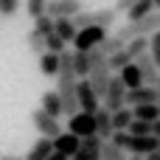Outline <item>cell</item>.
<instances>
[{"mask_svg": "<svg viewBox=\"0 0 160 160\" xmlns=\"http://www.w3.org/2000/svg\"><path fill=\"white\" fill-rule=\"evenodd\" d=\"M107 62H110V70H112V73H118L121 68H127L129 62H135V56H132L127 48H121V51H115L112 56H107Z\"/></svg>", "mask_w": 160, "mask_h": 160, "instance_id": "22", "label": "cell"}, {"mask_svg": "<svg viewBox=\"0 0 160 160\" xmlns=\"http://www.w3.org/2000/svg\"><path fill=\"white\" fill-rule=\"evenodd\" d=\"M20 11V0H0V17H14Z\"/></svg>", "mask_w": 160, "mask_h": 160, "instance_id": "32", "label": "cell"}, {"mask_svg": "<svg viewBox=\"0 0 160 160\" xmlns=\"http://www.w3.org/2000/svg\"><path fill=\"white\" fill-rule=\"evenodd\" d=\"M112 112L107 110V107H98L96 110V135L101 138V141H110L112 138Z\"/></svg>", "mask_w": 160, "mask_h": 160, "instance_id": "14", "label": "cell"}, {"mask_svg": "<svg viewBox=\"0 0 160 160\" xmlns=\"http://www.w3.org/2000/svg\"><path fill=\"white\" fill-rule=\"evenodd\" d=\"M53 31H56L68 45H73V39H76V34H79L73 17H56V20H53Z\"/></svg>", "mask_w": 160, "mask_h": 160, "instance_id": "15", "label": "cell"}, {"mask_svg": "<svg viewBox=\"0 0 160 160\" xmlns=\"http://www.w3.org/2000/svg\"><path fill=\"white\" fill-rule=\"evenodd\" d=\"M127 132H132V135H152V124L149 121H143V118H135L132 124H129V129Z\"/></svg>", "mask_w": 160, "mask_h": 160, "instance_id": "30", "label": "cell"}, {"mask_svg": "<svg viewBox=\"0 0 160 160\" xmlns=\"http://www.w3.org/2000/svg\"><path fill=\"white\" fill-rule=\"evenodd\" d=\"M110 28H101V25H87V28H79L76 39H73V51H93L104 42Z\"/></svg>", "mask_w": 160, "mask_h": 160, "instance_id": "5", "label": "cell"}, {"mask_svg": "<svg viewBox=\"0 0 160 160\" xmlns=\"http://www.w3.org/2000/svg\"><path fill=\"white\" fill-rule=\"evenodd\" d=\"M132 112H135V118H143V121H149V124H155L160 118V107L158 104H138V107H132Z\"/></svg>", "mask_w": 160, "mask_h": 160, "instance_id": "24", "label": "cell"}, {"mask_svg": "<svg viewBox=\"0 0 160 160\" xmlns=\"http://www.w3.org/2000/svg\"><path fill=\"white\" fill-rule=\"evenodd\" d=\"M79 146H82V138L73 135V132H68V129L53 138V152H59V155H65V158H73V155L79 152Z\"/></svg>", "mask_w": 160, "mask_h": 160, "instance_id": "12", "label": "cell"}, {"mask_svg": "<svg viewBox=\"0 0 160 160\" xmlns=\"http://www.w3.org/2000/svg\"><path fill=\"white\" fill-rule=\"evenodd\" d=\"M158 107H160V82H158Z\"/></svg>", "mask_w": 160, "mask_h": 160, "instance_id": "40", "label": "cell"}, {"mask_svg": "<svg viewBox=\"0 0 160 160\" xmlns=\"http://www.w3.org/2000/svg\"><path fill=\"white\" fill-rule=\"evenodd\" d=\"M90 84H93V90L104 98V93H107V84H110V79H112V70H110V62H107V56L98 51V48H93L90 51Z\"/></svg>", "mask_w": 160, "mask_h": 160, "instance_id": "2", "label": "cell"}, {"mask_svg": "<svg viewBox=\"0 0 160 160\" xmlns=\"http://www.w3.org/2000/svg\"><path fill=\"white\" fill-rule=\"evenodd\" d=\"M132 160H146V158L143 155H132Z\"/></svg>", "mask_w": 160, "mask_h": 160, "instance_id": "39", "label": "cell"}, {"mask_svg": "<svg viewBox=\"0 0 160 160\" xmlns=\"http://www.w3.org/2000/svg\"><path fill=\"white\" fill-rule=\"evenodd\" d=\"M124 45H127V42H124V39H121L118 34H112V37L107 34V37H104V42L98 45V51H101L104 56H112V53H115V51H121Z\"/></svg>", "mask_w": 160, "mask_h": 160, "instance_id": "25", "label": "cell"}, {"mask_svg": "<svg viewBox=\"0 0 160 160\" xmlns=\"http://www.w3.org/2000/svg\"><path fill=\"white\" fill-rule=\"evenodd\" d=\"M45 6H48V0H25V11H28L34 20L45 14Z\"/></svg>", "mask_w": 160, "mask_h": 160, "instance_id": "31", "label": "cell"}, {"mask_svg": "<svg viewBox=\"0 0 160 160\" xmlns=\"http://www.w3.org/2000/svg\"><path fill=\"white\" fill-rule=\"evenodd\" d=\"M118 149H124V152H129V155H149V152H158L160 149V138L155 135H132V132H112V138H110Z\"/></svg>", "mask_w": 160, "mask_h": 160, "instance_id": "1", "label": "cell"}, {"mask_svg": "<svg viewBox=\"0 0 160 160\" xmlns=\"http://www.w3.org/2000/svg\"><path fill=\"white\" fill-rule=\"evenodd\" d=\"M53 155V141L51 138H42L39 135V141L28 149V155H25V160H48Z\"/></svg>", "mask_w": 160, "mask_h": 160, "instance_id": "16", "label": "cell"}, {"mask_svg": "<svg viewBox=\"0 0 160 160\" xmlns=\"http://www.w3.org/2000/svg\"><path fill=\"white\" fill-rule=\"evenodd\" d=\"M73 70L79 79L90 76V51H73Z\"/></svg>", "mask_w": 160, "mask_h": 160, "instance_id": "21", "label": "cell"}, {"mask_svg": "<svg viewBox=\"0 0 160 160\" xmlns=\"http://www.w3.org/2000/svg\"><path fill=\"white\" fill-rule=\"evenodd\" d=\"M152 135H155V138H160V118L152 124Z\"/></svg>", "mask_w": 160, "mask_h": 160, "instance_id": "35", "label": "cell"}, {"mask_svg": "<svg viewBox=\"0 0 160 160\" xmlns=\"http://www.w3.org/2000/svg\"><path fill=\"white\" fill-rule=\"evenodd\" d=\"M118 76H121V82L127 84V90H135V87H141V84H143V76H141V70H138V65H135V62H129L127 68H121V70H118Z\"/></svg>", "mask_w": 160, "mask_h": 160, "instance_id": "17", "label": "cell"}, {"mask_svg": "<svg viewBox=\"0 0 160 160\" xmlns=\"http://www.w3.org/2000/svg\"><path fill=\"white\" fill-rule=\"evenodd\" d=\"M155 31H160V8H155L152 14H146L143 20L127 22V25H124V28H118L115 34H118L124 42H129V39H135V37H152Z\"/></svg>", "mask_w": 160, "mask_h": 160, "instance_id": "3", "label": "cell"}, {"mask_svg": "<svg viewBox=\"0 0 160 160\" xmlns=\"http://www.w3.org/2000/svg\"><path fill=\"white\" fill-rule=\"evenodd\" d=\"M48 160H70V158H65V155H59V152H53V155H51Z\"/></svg>", "mask_w": 160, "mask_h": 160, "instance_id": "36", "label": "cell"}, {"mask_svg": "<svg viewBox=\"0 0 160 160\" xmlns=\"http://www.w3.org/2000/svg\"><path fill=\"white\" fill-rule=\"evenodd\" d=\"M31 124H34V129H37V132H39L42 138H51V141H53V138H56L59 132H65V129H62V124H59V118L48 115V112H45L42 107L31 112Z\"/></svg>", "mask_w": 160, "mask_h": 160, "instance_id": "6", "label": "cell"}, {"mask_svg": "<svg viewBox=\"0 0 160 160\" xmlns=\"http://www.w3.org/2000/svg\"><path fill=\"white\" fill-rule=\"evenodd\" d=\"M101 160H129V158H127V152L118 149L112 141H104V146H101Z\"/></svg>", "mask_w": 160, "mask_h": 160, "instance_id": "26", "label": "cell"}, {"mask_svg": "<svg viewBox=\"0 0 160 160\" xmlns=\"http://www.w3.org/2000/svg\"><path fill=\"white\" fill-rule=\"evenodd\" d=\"M135 3H138V0H115V11H118V14H127Z\"/></svg>", "mask_w": 160, "mask_h": 160, "instance_id": "34", "label": "cell"}, {"mask_svg": "<svg viewBox=\"0 0 160 160\" xmlns=\"http://www.w3.org/2000/svg\"><path fill=\"white\" fill-rule=\"evenodd\" d=\"M158 155H160V149H158Z\"/></svg>", "mask_w": 160, "mask_h": 160, "instance_id": "42", "label": "cell"}, {"mask_svg": "<svg viewBox=\"0 0 160 160\" xmlns=\"http://www.w3.org/2000/svg\"><path fill=\"white\" fill-rule=\"evenodd\" d=\"M146 160H160V155H158V152H149V155H146Z\"/></svg>", "mask_w": 160, "mask_h": 160, "instance_id": "38", "label": "cell"}, {"mask_svg": "<svg viewBox=\"0 0 160 160\" xmlns=\"http://www.w3.org/2000/svg\"><path fill=\"white\" fill-rule=\"evenodd\" d=\"M45 51H51V53H62V51H68V42H65L56 31H51V34L45 37Z\"/></svg>", "mask_w": 160, "mask_h": 160, "instance_id": "27", "label": "cell"}, {"mask_svg": "<svg viewBox=\"0 0 160 160\" xmlns=\"http://www.w3.org/2000/svg\"><path fill=\"white\" fill-rule=\"evenodd\" d=\"M28 48H31L37 56H39V53H45V37H42V34H37L34 28L28 31Z\"/></svg>", "mask_w": 160, "mask_h": 160, "instance_id": "29", "label": "cell"}, {"mask_svg": "<svg viewBox=\"0 0 160 160\" xmlns=\"http://www.w3.org/2000/svg\"><path fill=\"white\" fill-rule=\"evenodd\" d=\"M149 53H152L155 65L160 68V31H155V34L149 37Z\"/></svg>", "mask_w": 160, "mask_h": 160, "instance_id": "33", "label": "cell"}, {"mask_svg": "<svg viewBox=\"0 0 160 160\" xmlns=\"http://www.w3.org/2000/svg\"><path fill=\"white\" fill-rule=\"evenodd\" d=\"M39 73L42 76H56L59 73V53H51V51L39 53Z\"/></svg>", "mask_w": 160, "mask_h": 160, "instance_id": "19", "label": "cell"}, {"mask_svg": "<svg viewBox=\"0 0 160 160\" xmlns=\"http://www.w3.org/2000/svg\"><path fill=\"white\" fill-rule=\"evenodd\" d=\"M68 132H73V135H79V138L96 135V112L79 110L76 115H70V118H68Z\"/></svg>", "mask_w": 160, "mask_h": 160, "instance_id": "8", "label": "cell"}, {"mask_svg": "<svg viewBox=\"0 0 160 160\" xmlns=\"http://www.w3.org/2000/svg\"><path fill=\"white\" fill-rule=\"evenodd\" d=\"M82 8H84L82 0H48L45 14L53 17V20H56V17H76Z\"/></svg>", "mask_w": 160, "mask_h": 160, "instance_id": "10", "label": "cell"}, {"mask_svg": "<svg viewBox=\"0 0 160 160\" xmlns=\"http://www.w3.org/2000/svg\"><path fill=\"white\" fill-rule=\"evenodd\" d=\"M115 20H118V11H115V8H98V11H84V8H82V11L73 17L76 28H87V25L112 28V25H115Z\"/></svg>", "mask_w": 160, "mask_h": 160, "instance_id": "4", "label": "cell"}, {"mask_svg": "<svg viewBox=\"0 0 160 160\" xmlns=\"http://www.w3.org/2000/svg\"><path fill=\"white\" fill-rule=\"evenodd\" d=\"M101 146H104V141H101L98 135L82 138V146H79V152H76L70 160H101Z\"/></svg>", "mask_w": 160, "mask_h": 160, "instance_id": "13", "label": "cell"}, {"mask_svg": "<svg viewBox=\"0 0 160 160\" xmlns=\"http://www.w3.org/2000/svg\"><path fill=\"white\" fill-rule=\"evenodd\" d=\"M76 96H79V110H84V112H96L101 104V96L93 90V84H90V79H79V84H76Z\"/></svg>", "mask_w": 160, "mask_h": 160, "instance_id": "9", "label": "cell"}, {"mask_svg": "<svg viewBox=\"0 0 160 160\" xmlns=\"http://www.w3.org/2000/svg\"><path fill=\"white\" fill-rule=\"evenodd\" d=\"M135 65H138V70H141V76H143V84H152V87H158L160 82V68L155 65V59H152V53L149 51H143L138 59H135Z\"/></svg>", "mask_w": 160, "mask_h": 160, "instance_id": "11", "label": "cell"}, {"mask_svg": "<svg viewBox=\"0 0 160 160\" xmlns=\"http://www.w3.org/2000/svg\"><path fill=\"white\" fill-rule=\"evenodd\" d=\"M132 121H135L132 107H121V110H115V112H112V129H115V132L129 129V124H132Z\"/></svg>", "mask_w": 160, "mask_h": 160, "instance_id": "20", "label": "cell"}, {"mask_svg": "<svg viewBox=\"0 0 160 160\" xmlns=\"http://www.w3.org/2000/svg\"><path fill=\"white\" fill-rule=\"evenodd\" d=\"M152 3H155V8H160V0H152Z\"/></svg>", "mask_w": 160, "mask_h": 160, "instance_id": "41", "label": "cell"}, {"mask_svg": "<svg viewBox=\"0 0 160 160\" xmlns=\"http://www.w3.org/2000/svg\"><path fill=\"white\" fill-rule=\"evenodd\" d=\"M104 107H107L110 112H115V110L127 107V84L121 82V76H118V73H115V76L110 79V84H107V93H104Z\"/></svg>", "mask_w": 160, "mask_h": 160, "instance_id": "7", "label": "cell"}, {"mask_svg": "<svg viewBox=\"0 0 160 160\" xmlns=\"http://www.w3.org/2000/svg\"><path fill=\"white\" fill-rule=\"evenodd\" d=\"M0 160H25V158H20V155H3Z\"/></svg>", "mask_w": 160, "mask_h": 160, "instance_id": "37", "label": "cell"}, {"mask_svg": "<svg viewBox=\"0 0 160 160\" xmlns=\"http://www.w3.org/2000/svg\"><path fill=\"white\" fill-rule=\"evenodd\" d=\"M34 31H37V34H42V37H48V34L53 31V17H48V14L37 17V20H34Z\"/></svg>", "mask_w": 160, "mask_h": 160, "instance_id": "28", "label": "cell"}, {"mask_svg": "<svg viewBox=\"0 0 160 160\" xmlns=\"http://www.w3.org/2000/svg\"><path fill=\"white\" fill-rule=\"evenodd\" d=\"M48 115H53V118H62L65 112H62V98H59V93L56 90H48V93H42V104H39Z\"/></svg>", "mask_w": 160, "mask_h": 160, "instance_id": "18", "label": "cell"}, {"mask_svg": "<svg viewBox=\"0 0 160 160\" xmlns=\"http://www.w3.org/2000/svg\"><path fill=\"white\" fill-rule=\"evenodd\" d=\"M155 11V3L152 0H138L129 11H127V17H129V22H135V20H143L146 14H152Z\"/></svg>", "mask_w": 160, "mask_h": 160, "instance_id": "23", "label": "cell"}]
</instances>
